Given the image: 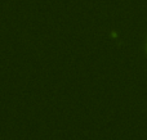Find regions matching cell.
Segmentation results:
<instances>
[{"label": "cell", "mask_w": 147, "mask_h": 140, "mask_svg": "<svg viewBox=\"0 0 147 140\" xmlns=\"http://www.w3.org/2000/svg\"><path fill=\"white\" fill-rule=\"evenodd\" d=\"M146 50H147V45H146Z\"/></svg>", "instance_id": "6da1fadb"}]
</instances>
